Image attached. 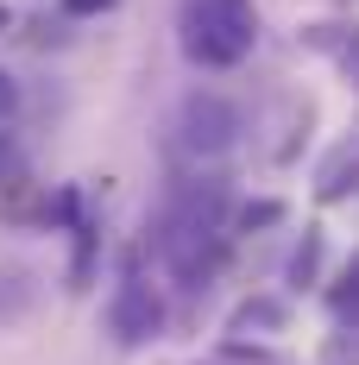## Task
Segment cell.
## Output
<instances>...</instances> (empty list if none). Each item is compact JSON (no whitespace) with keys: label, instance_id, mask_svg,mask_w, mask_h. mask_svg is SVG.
Segmentation results:
<instances>
[{"label":"cell","instance_id":"cell-1","mask_svg":"<svg viewBox=\"0 0 359 365\" xmlns=\"http://www.w3.org/2000/svg\"><path fill=\"white\" fill-rule=\"evenodd\" d=\"M183 57L202 63V70H233L246 63L252 44H258V6L252 0H183Z\"/></svg>","mask_w":359,"mask_h":365},{"label":"cell","instance_id":"cell-2","mask_svg":"<svg viewBox=\"0 0 359 365\" xmlns=\"http://www.w3.org/2000/svg\"><path fill=\"white\" fill-rule=\"evenodd\" d=\"M108 334H113V346H151L158 334H164V302H158V290L145 284L139 271H126L120 284H113L108 296Z\"/></svg>","mask_w":359,"mask_h":365},{"label":"cell","instance_id":"cell-3","mask_svg":"<svg viewBox=\"0 0 359 365\" xmlns=\"http://www.w3.org/2000/svg\"><path fill=\"white\" fill-rule=\"evenodd\" d=\"M177 133H183V151L221 158V151L240 145V108L221 101V95H189V101L177 108Z\"/></svg>","mask_w":359,"mask_h":365},{"label":"cell","instance_id":"cell-4","mask_svg":"<svg viewBox=\"0 0 359 365\" xmlns=\"http://www.w3.org/2000/svg\"><path fill=\"white\" fill-rule=\"evenodd\" d=\"M290 302L284 296H246L233 315H227V334H284Z\"/></svg>","mask_w":359,"mask_h":365},{"label":"cell","instance_id":"cell-5","mask_svg":"<svg viewBox=\"0 0 359 365\" xmlns=\"http://www.w3.org/2000/svg\"><path fill=\"white\" fill-rule=\"evenodd\" d=\"M347 189H353V145H334V158L322 164L315 195H322V202H347Z\"/></svg>","mask_w":359,"mask_h":365},{"label":"cell","instance_id":"cell-6","mask_svg":"<svg viewBox=\"0 0 359 365\" xmlns=\"http://www.w3.org/2000/svg\"><path fill=\"white\" fill-rule=\"evenodd\" d=\"M315 271H322V233L309 227V233H303V246L290 252V284H296V290H309V284H315Z\"/></svg>","mask_w":359,"mask_h":365},{"label":"cell","instance_id":"cell-7","mask_svg":"<svg viewBox=\"0 0 359 365\" xmlns=\"http://www.w3.org/2000/svg\"><path fill=\"white\" fill-rule=\"evenodd\" d=\"M271 220H284V202H252V208H240L233 227H271Z\"/></svg>","mask_w":359,"mask_h":365},{"label":"cell","instance_id":"cell-8","mask_svg":"<svg viewBox=\"0 0 359 365\" xmlns=\"http://www.w3.org/2000/svg\"><path fill=\"white\" fill-rule=\"evenodd\" d=\"M13 113H19V82H13V76L0 70V126H6Z\"/></svg>","mask_w":359,"mask_h":365},{"label":"cell","instance_id":"cell-9","mask_svg":"<svg viewBox=\"0 0 359 365\" xmlns=\"http://www.w3.org/2000/svg\"><path fill=\"white\" fill-rule=\"evenodd\" d=\"M108 6H113V0H64V13H70V19H101Z\"/></svg>","mask_w":359,"mask_h":365},{"label":"cell","instance_id":"cell-10","mask_svg":"<svg viewBox=\"0 0 359 365\" xmlns=\"http://www.w3.org/2000/svg\"><path fill=\"white\" fill-rule=\"evenodd\" d=\"M6 26H13V13H6V6H0V32H6Z\"/></svg>","mask_w":359,"mask_h":365}]
</instances>
